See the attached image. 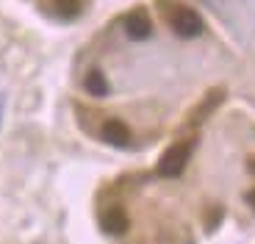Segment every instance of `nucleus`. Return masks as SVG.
<instances>
[{
    "label": "nucleus",
    "instance_id": "1",
    "mask_svg": "<svg viewBox=\"0 0 255 244\" xmlns=\"http://www.w3.org/2000/svg\"><path fill=\"white\" fill-rule=\"evenodd\" d=\"M169 25H172V31L178 33V36L194 39V36L203 33V17L189 6H178V8L169 11Z\"/></svg>",
    "mask_w": 255,
    "mask_h": 244
},
{
    "label": "nucleus",
    "instance_id": "2",
    "mask_svg": "<svg viewBox=\"0 0 255 244\" xmlns=\"http://www.w3.org/2000/svg\"><path fill=\"white\" fill-rule=\"evenodd\" d=\"M189 155H191V144H189V141L172 144V147H169L164 155H161L158 172L164 175V178H178V175L183 172V167H186V161H189Z\"/></svg>",
    "mask_w": 255,
    "mask_h": 244
},
{
    "label": "nucleus",
    "instance_id": "3",
    "mask_svg": "<svg viewBox=\"0 0 255 244\" xmlns=\"http://www.w3.org/2000/svg\"><path fill=\"white\" fill-rule=\"evenodd\" d=\"M150 31H153V22H150V17H147V11H141V8H136V11H130L125 17V33L130 39H147L150 36Z\"/></svg>",
    "mask_w": 255,
    "mask_h": 244
},
{
    "label": "nucleus",
    "instance_id": "4",
    "mask_svg": "<svg viewBox=\"0 0 255 244\" xmlns=\"http://www.w3.org/2000/svg\"><path fill=\"white\" fill-rule=\"evenodd\" d=\"M103 139L109 141V144H114V147H128L130 144V130H128L125 122L109 120L103 125Z\"/></svg>",
    "mask_w": 255,
    "mask_h": 244
},
{
    "label": "nucleus",
    "instance_id": "5",
    "mask_svg": "<svg viewBox=\"0 0 255 244\" xmlns=\"http://www.w3.org/2000/svg\"><path fill=\"white\" fill-rule=\"evenodd\" d=\"M103 231L106 233H125L128 231V214H125V208H120V206H111V208H106L103 211Z\"/></svg>",
    "mask_w": 255,
    "mask_h": 244
},
{
    "label": "nucleus",
    "instance_id": "6",
    "mask_svg": "<svg viewBox=\"0 0 255 244\" xmlns=\"http://www.w3.org/2000/svg\"><path fill=\"white\" fill-rule=\"evenodd\" d=\"M86 92L95 97H106L109 95V81H106V75H103L100 70H89V75H86Z\"/></svg>",
    "mask_w": 255,
    "mask_h": 244
},
{
    "label": "nucleus",
    "instance_id": "7",
    "mask_svg": "<svg viewBox=\"0 0 255 244\" xmlns=\"http://www.w3.org/2000/svg\"><path fill=\"white\" fill-rule=\"evenodd\" d=\"M56 11L64 19H72L81 14V0H56Z\"/></svg>",
    "mask_w": 255,
    "mask_h": 244
}]
</instances>
